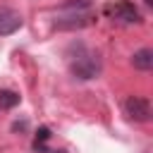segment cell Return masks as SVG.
Wrapping results in <instances>:
<instances>
[{
  "instance_id": "obj_1",
  "label": "cell",
  "mask_w": 153,
  "mask_h": 153,
  "mask_svg": "<svg viewBox=\"0 0 153 153\" xmlns=\"http://www.w3.org/2000/svg\"><path fill=\"white\" fill-rule=\"evenodd\" d=\"M103 12H105L108 17H112V19H117V22H122V24H139V22H141L139 10H136L129 0H115V2H108Z\"/></svg>"
},
{
  "instance_id": "obj_2",
  "label": "cell",
  "mask_w": 153,
  "mask_h": 153,
  "mask_svg": "<svg viewBox=\"0 0 153 153\" xmlns=\"http://www.w3.org/2000/svg\"><path fill=\"white\" fill-rule=\"evenodd\" d=\"M69 72L76 76V79H93L98 72H100V60L91 53L86 55H79L72 65H69Z\"/></svg>"
},
{
  "instance_id": "obj_3",
  "label": "cell",
  "mask_w": 153,
  "mask_h": 153,
  "mask_svg": "<svg viewBox=\"0 0 153 153\" xmlns=\"http://www.w3.org/2000/svg\"><path fill=\"white\" fill-rule=\"evenodd\" d=\"M124 115L134 122H148L151 120V103L141 96H129L124 100Z\"/></svg>"
},
{
  "instance_id": "obj_4",
  "label": "cell",
  "mask_w": 153,
  "mask_h": 153,
  "mask_svg": "<svg viewBox=\"0 0 153 153\" xmlns=\"http://www.w3.org/2000/svg\"><path fill=\"white\" fill-rule=\"evenodd\" d=\"M24 26V19L12 7H0V36H10Z\"/></svg>"
},
{
  "instance_id": "obj_5",
  "label": "cell",
  "mask_w": 153,
  "mask_h": 153,
  "mask_svg": "<svg viewBox=\"0 0 153 153\" xmlns=\"http://www.w3.org/2000/svg\"><path fill=\"white\" fill-rule=\"evenodd\" d=\"M88 24H93V17H88V14H69L65 19H57L55 29L57 31H76V29H86Z\"/></svg>"
},
{
  "instance_id": "obj_6",
  "label": "cell",
  "mask_w": 153,
  "mask_h": 153,
  "mask_svg": "<svg viewBox=\"0 0 153 153\" xmlns=\"http://www.w3.org/2000/svg\"><path fill=\"white\" fill-rule=\"evenodd\" d=\"M131 65H134V69H141V72L153 69V53H151L148 48L136 50V53L131 55Z\"/></svg>"
},
{
  "instance_id": "obj_7",
  "label": "cell",
  "mask_w": 153,
  "mask_h": 153,
  "mask_svg": "<svg viewBox=\"0 0 153 153\" xmlns=\"http://www.w3.org/2000/svg\"><path fill=\"white\" fill-rule=\"evenodd\" d=\"M19 93L14 91H0V110H12L14 105H19Z\"/></svg>"
},
{
  "instance_id": "obj_8",
  "label": "cell",
  "mask_w": 153,
  "mask_h": 153,
  "mask_svg": "<svg viewBox=\"0 0 153 153\" xmlns=\"http://www.w3.org/2000/svg\"><path fill=\"white\" fill-rule=\"evenodd\" d=\"M88 5H91V0H69V2L62 5V10H72V12L79 14V10H86Z\"/></svg>"
},
{
  "instance_id": "obj_9",
  "label": "cell",
  "mask_w": 153,
  "mask_h": 153,
  "mask_svg": "<svg viewBox=\"0 0 153 153\" xmlns=\"http://www.w3.org/2000/svg\"><path fill=\"white\" fill-rule=\"evenodd\" d=\"M48 136H50V134H48V129H41V131H38V141H45ZM38 141H36V143H38Z\"/></svg>"
},
{
  "instance_id": "obj_10",
  "label": "cell",
  "mask_w": 153,
  "mask_h": 153,
  "mask_svg": "<svg viewBox=\"0 0 153 153\" xmlns=\"http://www.w3.org/2000/svg\"><path fill=\"white\" fill-rule=\"evenodd\" d=\"M24 127H26V124H24V122H17V124H14V127H12V129H14V131H19V129H24Z\"/></svg>"
}]
</instances>
